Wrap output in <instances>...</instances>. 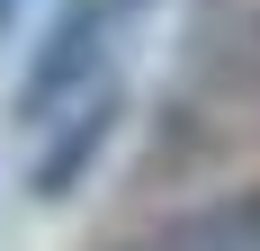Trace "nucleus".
Masks as SVG:
<instances>
[{
    "instance_id": "obj_1",
    "label": "nucleus",
    "mask_w": 260,
    "mask_h": 251,
    "mask_svg": "<svg viewBox=\"0 0 260 251\" xmlns=\"http://www.w3.org/2000/svg\"><path fill=\"white\" fill-rule=\"evenodd\" d=\"M135 9L126 0H63L45 27V45L27 54V72H18V117L27 125H54L63 108H81L90 90H108V45H117V27H126Z\"/></svg>"
},
{
    "instance_id": "obj_2",
    "label": "nucleus",
    "mask_w": 260,
    "mask_h": 251,
    "mask_svg": "<svg viewBox=\"0 0 260 251\" xmlns=\"http://www.w3.org/2000/svg\"><path fill=\"white\" fill-rule=\"evenodd\" d=\"M117 125H126V99L117 90H90L81 108H63V117L45 125V152L27 162V189H36V206H63L81 189V179L99 171V152L117 144Z\"/></svg>"
},
{
    "instance_id": "obj_3",
    "label": "nucleus",
    "mask_w": 260,
    "mask_h": 251,
    "mask_svg": "<svg viewBox=\"0 0 260 251\" xmlns=\"http://www.w3.org/2000/svg\"><path fill=\"white\" fill-rule=\"evenodd\" d=\"M108 251H260V179L224 189V198H198V206H171Z\"/></svg>"
},
{
    "instance_id": "obj_4",
    "label": "nucleus",
    "mask_w": 260,
    "mask_h": 251,
    "mask_svg": "<svg viewBox=\"0 0 260 251\" xmlns=\"http://www.w3.org/2000/svg\"><path fill=\"white\" fill-rule=\"evenodd\" d=\"M18 9H27V0H0V36H9V27H18Z\"/></svg>"
}]
</instances>
